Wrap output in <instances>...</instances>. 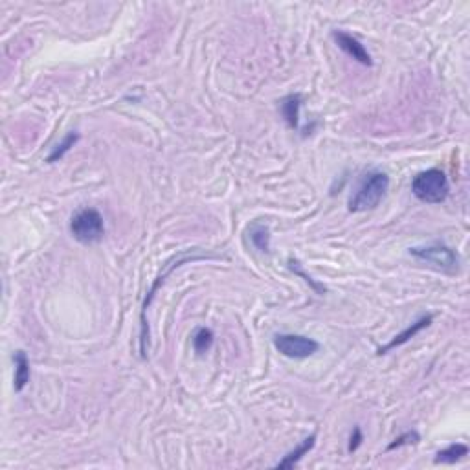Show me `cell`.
I'll use <instances>...</instances> for the list:
<instances>
[{"instance_id":"1","label":"cell","mask_w":470,"mask_h":470,"mask_svg":"<svg viewBox=\"0 0 470 470\" xmlns=\"http://www.w3.org/2000/svg\"><path fill=\"white\" fill-rule=\"evenodd\" d=\"M389 190V176L388 173L378 170L367 171L366 175L362 176L358 182L355 193L349 197L347 208L353 214H360V212H369L375 210L378 204L382 203L386 193Z\"/></svg>"},{"instance_id":"2","label":"cell","mask_w":470,"mask_h":470,"mask_svg":"<svg viewBox=\"0 0 470 470\" xmlns=\"http://www.w3.org/2000/svg\"><path fill=\"white\" fill-rule=\"evenodd\" d=\"M411 193L416 195L421 203L427 204H441L447 201L450 193L449 178L441 170H427L417 173L411 181Z\"/></svg>"},{"instance_id":"3","label":"cell","mask_w":470,"mask_h":470,"mask_svg":"<svg viewBox=\"0 0 470 470\" xmlns=\"http://www.w3.org/2000/svg\"><path fill=\"white\" fill-rule=\"evenodd\" d=\"M410 256L417 261H422L430 267L443 270V272H456L461 265L460 254L452 246L445 245L441 241H432L428 245L411 246Z\"/></svg>"},{"instance_id":"4","label":"cell","mask_w":470,"mask_h":470,"mask_svg":"<svg viewBox=\"0 0 470 470\" xmlns=\"http://www.w3.org/2000/svg\"><path fill=\"white\" fill-rule=\"evenodd\" d=\"M70 234L72 237L81 243V245H94L103 239L105 235V221L103 215L96 208H81L72 215L70 219Z\"/></svg>"},{"instance_id":"5","label":"cell","mask_w":470,"mask_h":470,"mask_svg":"<svg viewBox=\"0 0 470 470\" xmlns=\"http://www.w3.org/2000/svg\"><path fill=\"white\" fill-rule=\"evenodd\" d=\"M201 257H206V256H204V254H193V252H182V254L175 256L170 263H165L164 272L160 274L159 278H156V281L153 283V287L149 289L147 296H145V300H143L142 318H140V320H142V323H140V329H142V333H140V353H142L143 358L147 356V349H149V327H147V320H145V312H147L149 305H151V301H153L154 292L159 290L160 283H164V279L170 276V272L173 270V268L181 267V265H184V263H187V261H195V259H201Z\"/></svg>"},{"instance_id":"6","label":"cell","mask_w":470,"mask_h":470,"mask_svg":"<svg viewBox=\"0 0 470 470\" xmlns=\"http://www.w3.org/2000/svg\"><path fill=\"white\" fill-rule=\"evenodd\" d=\"M272 344L278 353H281L287 358H294V360H303L309 356L316 355L320 351V344L314 338L303 336V334H292V333H279L274 334Z\"/></svg>"},{"instance_id":"7","label":"cell","mask_w":470,"mask_h":470,"mask_svg":"<svg viewBox=\"0 0 470 470\" xmlns=\"http://www.w3.org/2000/svg\"><path fill=\"white\" fill-rule=\"evenodd\" d=\"M333 39L334 43H336V46H338L345 55H349L353 61H356V63H360V65L364 66L373 65L371 54L367 52L366 46H364L355 35H351V33L347 32H342V30H334Z\"/></svg>"},{"instance_id":"8","label":"cell","mask_w":470,"mask_h":470,"mask_svg":"<svg viewBox=\"0 0 470 470\" xmlns=\"http://www.w3.org/2000/svg\"><path fill=\"white\" fill-rule=\"evenodd\" d=\"M432 320H433V314H425V316H421L417 322H413L411 325H408V327L402 331V333H399L397 336H395L389 344H386L384 347H380L378 349V355H386L388 351H391V349H395V347H399V345H405L406 342H410L413 336H417V334L421 333V331H425V329L432 323Z\"/></svg>"},{"instance_id":"9","label":"cell","mask_w":470,"mask_h":470,"mask_svg":"<svg viewBox=\"0 0 470 470\" xmlns=\"http://www.w3.org/2000/svg\"><path fill=\"white\" fill-rule=\"evenodd\" d=\"M301 105H303V98H301L300 94H290V96L281 99V103H279L281 116H283V120L287 121V125L290 129H298L300 127Z\"/></svg>"},{"instance_id":"10","label":"cell","mask_w":470,"mask_h":470,"mask_svg":"<svg viewBox=\"0 0 470 470\" xmlns=\"http://www.w3.org/2000/svg\"><path fill=\"white\" fill-rule=\"evenodd\" d=\"M246 234H248V239H250V245L256 248V250L263 252V254H270V228L263 223H252L248 228H246Z\"/></svg>"},{"instance_id":"11","label":"cell","mask_w":470,"mask_h":470,"mask_svg":"<svg viewBox=\"0 0 470 470\" xmlns=\"http://www.w3.org/2000/svg\"><path fill=\"white\" fill-rule=\"evenodd\" d=\"M314 445H316V433H312V436H309L307 439H303L294 450H290L289 454L285 456L283 460L276 465V469H292V467L300 463L303 456H307L312 449H314Z\"/></svg>"},{"instance_id":"12","label":"cell","mask_w":470,"mask_h":470,"mask_svg":"<svg viewBox=\"0 0 470 470\" xmlns=\"http://www.w3.org/2000/svg\"><path fill=\"white\" fill-rule=\"evenodd\" d=\"M465 456H469V447L467 445L452 443L447 449L439 450L436 458H433V463L436 465H454V463L463 460Z\"/></svg>"},{"instance_id":"13","label":"cell","mask_w":470,"mask_h":470,"mask_svg":"<svg viewBox=\"0 0 470 470\" xmlns=\"http://www.w3.org/2000/svg\"><path fill=\"white\" fill-rule=\"evenodd\" d=\"M13 362H15V391H22L30 382V360L28 355L22 349H19L13 355Z\"/></svg>"},{"instance_id":"14","label":"cell","mask_w":470,"mask_h":470,"mask_svg":"<svg viewBox=\"0 0 470 470\" xmlns=\"http://www.w3.org/2000/svg\"><path fill=\"white\" fill-rule=\"evenodd\" d=\"M214 340H215V334L212 329L208 327H201L195 331V334H193V349H195V353L197 355H206L210 349H212V345H214Z\"/></svg>"},{"instance_id":"15","label":"cell","mask_w":470,"mask_h":470,"mask_svg":"<svg viewBox=\"0 0 470 470\" xmlns=\"http://www.w3.org/2000/svg\"><path fill=\"white\" fill-rule=\"evenodd\" d=\"M77 142H79V132H74V131L68 132V134H66V136L61 140V143H57V145L52 149V153L48 154L46 162H48V164L59 162V160L63 159V156H65V154L68 153V151H70V149L74 147Z\"/></svg>"},{"instance_id":"16","label":"cell","mask_w":470,"mask_h":470,"mask_svg":"<svg viewBox=\"0 0 470 470\" xmlns=\"http://www.w3.org/2000/svg\"><path fill=\"white\" fill-rule=\"evenodd\" d=\"M419 441H421V436H419L416 430H411V432H405L402 436L394 439V443H389L386 450H395V449H400V447H408V445H417Z\"/></svg>"},{"instance_id":"17","label":"cell","mask_w":470,"mask_h":470,"mask_svg":"<svg viewBox=\"0 0 470 470\" xmlns=\"http://www.w3.org/2000/svg\"><path fill=\"white\" fill-rule=\"evenodd\" d=\"M362 441H364V436H362L360 427H355V430H353V433H351V438H349V447H347L349 454H353V452L360 447Z\"/></svg>"}]
</instances>
